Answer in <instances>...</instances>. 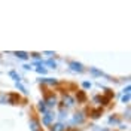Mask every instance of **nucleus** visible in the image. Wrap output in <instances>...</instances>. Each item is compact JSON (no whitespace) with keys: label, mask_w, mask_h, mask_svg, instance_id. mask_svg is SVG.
Listing matches in <instances>:
<instances>
[{"label":"nucleus","mask_w":131,"mask_h":131,"mask_svg":"<svg viewBox=\"0 0 131 131\" xmlns=\"http://www.w3.org/2000/svg\"><path fill=\"white\" fill-rule=\"evenodd\" d=\"M54 118H55V115L54 113H45V116H43V124L45 125H51L52 124V121H54Z\"/></svg>","instance_id":"obj_1"},{"label":"nucleus","mask_w":131,"mask_h":131,"mask_svg":"<svg viewBox=\"0 0 131 131\" xmlns=\"http://www.w3.org/2000/svg\"><path fill=\"white\" fill-rule=\"evenodd\" d=\"M83 119H85V116H83V113H82V112H79V113H74L73 124H82V122H83Z\"/></svg>","instance_id":"obj_2"},{"label":"nucleus","mask_w":131,"mask_h":131,"mask_svg":"<svg viewBox=\"0 0 131 131\" xmlns=\"http://www.w3.org/2000/svg\"><path fill=\"white\" fill-rule=\"evenodd\" d=\"M70 67H72V70H74V72H82L83 69H82V64L81 63H76V61H72L70 63Z\"/></svg>","instance_id":"obj_3"},{"label":"nucleus","mask_w":131,"mask_h":131,"mask_svg":"<svg viewBox=\"0 0 131 131\" xmlns=\"http://www.w3.org/2000/svg\"><path fill=\"white\" fill-rule=\"evenodd\" d=\"M64 104L67 107H72L74 104V98L70 97V95H64Z\"/></svg>","instance_id":"obj_4"},{"label":"nucleus","mask_w":131,"mask_h":131,"mask_svg":"<svg viewBox=\"0 0 131 131\" xmlns=\"http://www.w3.org/2000/svg\"><path fill=\"white\" fill-rule=\"evenodd\" d=\"M64 130H66V127H64L61 122H58V124H55V125H52V131H64Z\"/></svg>","instance_id":"obj_5"},{"label":"nucleus","mask_w":131,"mask_h":131,"mask_svg":"<svg viewBox=\"0 0 131 131\" xmlns=\"http://www.w3.org/2000/svg\"><path fill=\"white\" fill-rule=\"evenodd\" d=\"M46 103H48V106H49V107H54L55 104H57V98L54 97V95H51V97L46 100Z\"/></svg>","instance_id":"obj_6"},{"label":"nucleus","mask_w":131,"mask_h":131,"mask_svg":"<svg viewBox=\"0 0 131 131\" xmlns=\"http://www.w3.org/2000/svg\"><path fill=\"white\" fill-rule=\"evenodd\" d=\"M30 127H31V131H37V128H39V122H37L36 119H31Z\"/></svg>","instance_id":"obj_7"},{"label":"nucleus","mask_w":131,"mask_h":131,"mask_svg":"<svg viewBox=\"0 0 131 131\" xmlns=\"http://www.w3.org/2000/svg\"><path fill=\"white\" fill-rule=\"evenodd\" d=\"M15 55L18 58H21V60H27V58H28V54H27V52H23V51H21V52H15Z\"/></svg>","instance_id":"obj_8"},{"label":"nucleus","mask_w":131,"mask_h":131,"mask_svg":"<svg viewBox=\"0 0 131 131\" xmlns=\"http://www.w3.org/2000/svg\"><path fill=\"white\" fill-rule=\"evenodd\" d=\"M40 82H45V83H57L55 79H52V78H45V79H40Z\"/></svg>","instance_id":"obj_9"},{"label":"nucleus","mask_w":131,"mask_h":131,"mask_svg":"<svg viewBox=\"0 0 131 131\" xmlns=\"http://www.w3.org/2000/svg\"><path fill=\"white\" fill-rule=\"evenodd\" d=\"M9 74H10V76H12V78H14V79H15L16 82H19V74L16 73V72H10Z\"/></svg>","instance_id":"obj_10"},{"label":"nucleus","mask_w":131,"mask_h":131,"mask_svg":"<svg viewBox=\"0 0 131 131\" xmlns=\"http://www.w3.org/2000/svg\"><path fill=\"white\" fill-rule=\"evenodd\" d=\"M91 73H92V74H97V76H104V74L101 73L100 70H97V69H91Z\"/></svg>","instance_id":"obj_11"},{"label":"nucleus","mask_w":131,"mask_h":131,"mask_svg":"<svg viewBox=\"0 0 131 131\" xmlns=\"http://www.w3.org/2000/svg\"><path fill=\"white\" fill-rule=\"evenodd\" d=\"M39 110H42V112L46 110V104H45V101H40V104H39Z\"/></svg>","instance_id":"obj_12"},{"label":"nucleus","mask_w":131,"mask_h":131,"mask_svg":"<svg viewBox=\"0 0 131 131\" xmlns=\"http://www.w3.org/2000/svg\"><path fill=\"white\" fill-rule=\"evenodd\" d=\"M46 64H48L49 67H52V69H55V67H57V63H55V61H52V60H49Z\"/></svg>","instance_id":"obj_13"},{"label":"nucleus","mask_w":131,"mask_h":131,"mask_svg":"<svg viewBox=\"0 0 131 131\" xmlns=\"http://www.w3.org/2000/svg\"><path fill=\"white\" fill-rule=\"evenodd\" d=\"M130 101V94H125L122 95V103H128Z\"/></svg>","instance_id":"obj_14"},{"label":"nucleus","mask_w":131,"mask_h":131,"mask_svg":"<svg viewBox=\"0 0 131 131\" xmlns=\"http://www.w3.org/2000/svg\"><path fill=\"white\" fill-rule=\"evenodd\" d=\"M36 72H37V73L45 74V73H46V69H43V67H37V69H36Z\"/></svg>","instance_id":"obj_15"},{"label":"nucleus","mask_w":131,"mask_h":131,"mask_svg":"<svg viewBox=\"0 0 131 131\" xmlns=\"http://www.w3.org/2000/svg\"><path fill=\"white\" fill-rule=\"evenodd\" d=\"M16 88H19V91H23V92H27V91H25V88L21 85V83H19V82H16Z\"/></svg>","instance_id":"obj_16"},{"label":"nucleus","mask_w":131,"mask_h":131,"mask_svg":"<svg viewBox=\"0 0 131 131\" xmlns=\"http://www.w3.org/2000/svg\"><path fill=\"white\" fill-rule=\"evenodd\" d=\"M100 113H101V110H95L92 116H94V118H98V116H100Z\"/></svg>","instance_id":"obj_17"},{"label":"nucleus","mask_w":131,"mask_h":131,"mask_svg":"<svg viewBox=\"0 0 131 131\" xmlns=\"http://www.w3.org/2000/svg\"><path fill=\"white\" fill-rule=\"evenodd\" d=\"M83 88H91V82H83Z\"/></svg>","instance_id":"obj_18"},{"label":"nucleus","mask_w":131,"mask_h":131,"mask_svg":"<svg viewBox=\"0 0 131 131\" xmlns=\"http://www.w3.org/2000/svg\"><path fill=\"white\" fill-rule=\"evenodd\" d=\"M130 90H131V86L128 85V86H127V88L124 90V92H125V94H130Z\"/></svg>","instance_id":"obj_19"},{"label":"nucleus","mask_w":131,"mask_h":131,"mask_svg":"<svg viewBox=\"0 0 131 131\" xmlns=\"http://www.w3.org/2000/svg\"><path fill=\"white\" fill-rule=\"evenodd\" d=\"M61 119H64V118H67V113H64V110H61Z\"/></svg>","instance_id":"obj_20"},{"label":"nucleus","mask_w":131,"mask_h":131,"mask_svg":"<svg viewBox=\"0 0 131 131\" xmlns=\"http://www.w3.org/2000/svg\"><path fill=\"white\" fill-rule=\"evenodd\" d=\"M45 55H48V57H52V55H54V52H45Z\"/></svg>","instance_id":"obj_21"}]
</instances>
